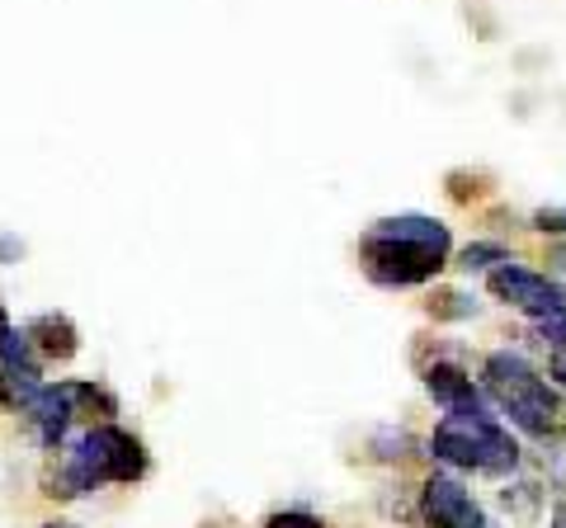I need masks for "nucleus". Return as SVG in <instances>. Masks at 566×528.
I'll list each match as a JSON object with an SVG mask.
<instances>
[{"label":"nucleus","instance_id":"5","mask_svg":"<svg viewBox=\"0 0 566 528\" xmlns=\"http://www.w3.org/2000/svg\"><path fill=\"white\" fill-rule=\"evenodd\" d=\"M486 293L495 297V303H505V307H515L520 316H528L534 326L566 316V288L557 284L553 274L528 270V264H520V260L495 264V270L486 274Z\"/></svg>","mask_w":566,"mask_h":528},{"label":"nucleus","instance_id":"12","mask_svg":"<svg viewBox=\"0 0 566 528\" xmlns=\"http://www.w3.org/2000/svg\"><path fill=\"white\" fill-rule=\"evenodd\" d=\"M505 260H515V251L501 241H472L458 251V260H449L453 270H463V274H491L495 264H505Z\"/></svg>","mask_w":566,"mask_h":528},{"label":"nucleus","instance_id":"1","mask_svg":"<svg viewBox=\"0 0 566 528\" xmlns=\"http://www.w3.org/2000/svg\"><path fill=\"white\" fill-rule=\"evenodd\" d=\"M453 232L430 213H397L359 236V270L378 288H424L449 270Z\"/></svg>","mask_w":566,"mask_h":528},{"label":"nucleus","instance_id":"20","mask_svg":"<svg viewBox=\"0 0 566 528\" xmlns=\"http://www.w3.org/2000/svg\"><path fill=\"white\" fill-rule=\"evenodd\" d=\"M10 326V311H6V303H0V330H6Z\"/></svg>","mask_w":566,"mask_h":528},{"label":"nucleus","instance_id":"19","mask_svg":"<svg viewBox=\"0 0 566 528\" xmlns=\"http://www.w3.org/2000/svg\"><path fill=\"white\" fill-rule=\"evenodd\" d=\"M39 528H81V524H71V519H52V524H39Z\"/></svg>","mask_w":566,"mask_h":528},{"label":"nucleus","instance_id":"11","mask_svg":"<svg viewBox=\"0 0 566 528\" xmlns=\"http://www.w3.org/2000/svg\"><path fill=\"white\" fill-rule=\"evenodd\" d=\"M62 392H66V406H71V415H76V425H104V420L118 415V397L104 382L62 378Z\"/></svg>","mask_w":566,"mask_h":528},{"label":"nucleus","instance_id":"2","mask_svg":"<svg viewBox=\"0 0 566 528\" xmlns=\"http://www.w3.org/2000/svg\"><path fill=\"white\" fill-rule=\"evenodd\" d=\"M151 472V453L137 434H128L118 420L85 425L71 444L57 448V457L43 472L48 500H81L99 486H133Z\"/></svg>","mask_w":566,"mask_h":528},{"label":"nucleus","instance_id":"3","mask_svg":"<svg viewBox=\"0 0 566 528\" xmlns=\"http://www.w3.org/2000/svg\"><path fill=\"white\" fill-rule=\"evenodd\" d=\"M482 392L491 411H501L520 434L538 439V444H562L566 439V397L553 387L534 363L515 349H495L482 359Z\"/></svg>","mask_w":566,"mask_h":528},{"label":"nucleus","instance_id":"16","mask_svg":"<svg viewBox=\"0 0 566 528\" xmlns=\"http://www.w3.org/2000/svg\"><path fill=\"white\" fill-rule=\"evenodd\" d=\"M528 226L543 236H566V208H538V213L528 218Z\"/></svg>","mask_w":566,"mask_h":528},{"label":"nucleus","instance_id":"10","mask_svg":"<svg viewBox=\"0 0 566 528\" xmlns=\"http://www.w3.org/2000/svg\"><path fill=\"white\" fill-rule=\"evenodd\" d=\"M20 330L43 363H71L81 355V330L66 311H39V316H29Z\"/></svg>","mask_w":566,"mask_h":528},{"label":"nucleus","instance_id":"17","mask_svg":"<svg viewBox=\"0 0 566 528\" xmlns=\"http://www.w3.org/2000/svg\"><path fill=\"white\" fill-rule=\"evenodd\" d=\"M29 255V245L14 236V232H6V226H0V264H20Z\"/></svg>","mask_w":566,"mask_h":528},{"label":"nucleus","instance_id":"14","mask_svg":"<svg viewBox=\"0 0 566 528\" xmlns=\"http://www.w3.org/2000/svg\"><path fill=\"white\" fill-rule=\"evenodd\" d=\"M424 311H430L434 321H463V316H476V303H472L468 293L439 288V293H430V303H424Z\"/></svg>","mask_w":566,"mask_h":528},{"label":"nucleus","instance_id":"8","mask_svg":"<svg viewBox=\"0 0 566 528\" xmlns=\"http://www.w3.org/2000/svg\"><path fill=\"white\" fill-rule=\"evenodd\" d=\"M420 382H424V392H430V401L444 415H486L491 411V401L482 392V382H476L463 363H453V359H434V363H424L420 368Z\"/></svg>","mask_w":566,"mask_h":528},{"label":"nucleus","instance_id":"6","mask_svg":"<svg viewBox=\"0 0 566 528\" xmlns=\"http://www.w3.org/2000/svg\"><path fill=\"white\" fill-rule=\"evenodd\" d=\"M424 528H491L486 509L476 505V496L453 477V472H434L420 486V515Z\"/></svg>","mask_w":566,"mask_h":528},{"label":"nucleus","instance_id":"18","mask_svg":"<svg viewBox=\"0 0 566 528\" xmlns=\"http://www.w3.org/2000/svg\"><path fill=\"white\" fill-rule=\"evenodd\" d=\"M553 528H566V500H557V509H553Z\"/></svg>","mask_w":566,"mask_h":528},{"label":"nucleus","instance_id":"15","mask_svg":"<svg viewBox=\"0 0 566 528\" xmlns=\"http://www.w3.org/2000/svg\"><path fill=\"white\" fill-rule=\"evenodd\" d=\"M264 528H326V519L312 515V509H274Z\"/></svg>","mask_w":566,"mask_h":528},{"label":"nucleus","instance_id":"7","mask_svg":"<svg viewBox=\"0 0 566 528\" xmlns=\"http://www.w3.org/2000/svg\"><path fill=\"white\" fill-rule=\"evenodd\" d=\"M39 392H43V359L33 355L20 326H6L0 330V401H6V411L24 415V406Z\"/></svg>","mask_w":566,"mask_h":528},{"label":"nucleus","instance_id":"13","mask_svg":"<svg viewBox=\"0 0 566 528\" xmlns=\"http://www.w3.org/2000/svg\"><path fill=\"white\" fill-rule=\"evenodd\" d=\"M538 336L547 340V373H553V387L566 392V316H557V321H538Z\"/></svg>","mask_w":566,"mask_h":528},{"label":"nucleus","instance_id":"4","mask_svg":"<svg viewBox=\"0 0 566 528\" xmlns=\"http://www.w3.org/2000/svg\"><path fill=\"white\" fill-rule=\"evenodd\" d=\"M430 457L453 472H476V477H510L520 472V439L510 434L495 411L486 415H444L430 434Z\"/></svg>","mask_w":566,"mask_h":528},{"label":"nucleus","instance_id":"9","mask_svg":"<svg viewBox=\"0 0 566 528\" xmlns=\"http://www.w3.org/2000/svg\"><path fill=\"white\" fill-rule=\"evenodd\" d=\"M24 420H29L33 439H39V448L57 453L66 439H71V430H76V415H71V406H66L62 382H43V392L24 406Z\"/></svg>","mask_w":566,"mask_h":528}]
</instances>
